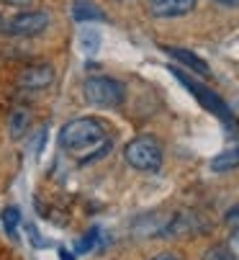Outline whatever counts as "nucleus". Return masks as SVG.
<instances>
[{"label": "nucleus", "mask_w": 239, "mask_h": 260, "mask_svg": "<svg viewBox=\"0 0 239 260\" xmlns=\"http://www.w3.org/2000/svg\"><path fill=\"white\" fill-rule=\"evenodd\" d=\"M28 126H31V114H28L26 108H13L11 116H8V132H11V137L13 139L23 137L28 132Z\"/></svg>", "instance_id": "11"}, {"label": "nucleus", "mask_w": 239, "mask_h": 260, "mask_svg": "<svg viewBox=\"0 0 239 260\" xmlns=\"http://www.w3.org/2000/svg\"><path fill=\"white\" fill-rule=\"evenodd\" d=\"M121 3H124V0H121Z\"/></svg>", "instance_id": "23"}, {"label": "nucleus", "mask_w": 239, "mask_h": 260, "mask_svg": "<svg viewBox=\"0 0 239 260\" xmlns=\"http://www.w3.org/2000/svg\"><path fill=\"white\" fill-rule=\"evenodd\" d=\"M211 3H216L221 8H239V0H211Z\"/></svg>", "instance_id": "17"}, {"label": "nucleus", "mask_w": 239, "mask_h": 260, "mask_svg": "<svg viewBox=\"0 0 239 260\" xmlns=\"http://www.w3.org/2000/svg\"><path fill=\"white\" fill-rule=\"evenodd\" d=\"M147 6L157 18H180L195 8V0H147Z\"/></svg>", "instance_id": "6"}, {"label": "nucleus", "mask_w": 239, "mask_h": 260, "mask_svg": "<svg viewBox=\"0 0 239 260\" xmlns=\"http://www.w3.org/2000/svg\"><path fill=\"white\" fill-rule=\"evenodd\" d=\"M239 168V144L236 147H229V150L219 152L214 160H211V170L214 173H231Z\"/></svg>", "instance_id": "10"}, {"label": "nucleus", "mask_w": 239, "mask_h": 260, "mask_svg": "<svg viewBox=\"0 0 239 260\" xmlns=\"http://www.w3.org/2000/svg\"><path fill=\"white\" fill-rule=\"evenodd\" d=\"M83 95L90 106H98V108H116L121 106L124 98H126V90L124 85L113 80V78H106V75H93L83 83Z\"/></svg>", "instance_id": "3"}, {"label": "nucleus", "mask_w": 239, "mask_h": 260, "mask_svg": "<svg viewBox=\"0 0 239 260\" xmlns=\"http://www.w3.org/2000/svg\"><path fill=\"white\" fill-rule=\"evenodd\" d=\"M0 221H3V230L11 237H18V224H21V209L18 206H6L3 214H0Z\"/></svg>", "instance_id": "14"}, {"label": "nucleus", "mask_w": 239, "mask_h": 260, "mask_svg": "<svg viewBox=\"0 0 239 260\" xmlns=\"http://www.w3.org/2000/svg\"><path fill=\"white\" fill-rule=\"evenodd\" d=\"M229 242H231L234 247H239V224H236V227H231V235H229Z\"/></svg>", "instance_id": "18"}, {"label": "nucleus", "mask_w": 239, "mask_h": 260, "mask_svg": "<svg viewBox=\"0 0 239 260\" xmlns=\"http://www.w3.org/2000/svg\"><path fill=\"white\" fill-rule=\"evenodd\" d=\"M95 235H98L95 230H93V232H88V235H85V240L77 245V252H88V250L93 247V242H95Z\"/></svg>", "instance_id": "15"}, {"label": "nucleus", "mask_w": 239, "mask_h": 260, "mask_svg": "<svg viewBox=\"0 0 239 260\" xmlns=\"http://www.w3.org/2000/svg\"><path fill=\"white\" fill-rule=\"evenodd\" d=\"M124 160L139 170V173H159L165 160L162 144H159L154 137H134L126 147H124Z\"/></svg>", "instance_id": "2"}, {"label": "nucleus", "mask_w": 239, "mask_h": 260, "mask_svg": "<svg viewBox=\"0 0 239 260\" xmlns=\"http://www.w3.org/2000/svg\"><path fill=\"white\" fill-rule=\"evenodd\" d=\"M3 3H8V6H18V8H26V6L33 3V0H3Z\"/></svg>", "instance_id": "20"}, {"label": "nucleus", "mask_w": 239, "mask_h": 260, "mask_svg": "<svg viewBox=\"0 0 239 260\" xmlns=\"http://www.w3.org/2000/svg\"><path fill=\"white\" fill-rule=\"evenodd\" d=\"M72 18L77 23H88V21H106V13L90 3V0H75L72 3Z\"/></svg>", "instance_id": "9"}, {"label": "nucleus", "mask_w": 239, "mask_h": 260, "mask_svg": "<svg viewBox=\"0 0 239 260\" xmlns=\"http://www.w3.org/2000/svg\"><path fill=\"white\" fill-rule=\"evenodd\" d=\"M226 224H229V227H236V224H239V206L229 209V214H226Z\"/></svg>", "instance_id": "16"}, {"label": "nucleus", "mask_w": 239, "mask_h": 260, "mask_svg": "<svg viewBox=\"0 0 239 260\" xmlns=\"http://www.w3.org/2000/svg\"><path fill=\"white\" fill-rule=\"evenodd\" d=\"M54 80V67L52 64H31L21 72L18 78V85L26 88V90H44L49 88Z\"/></svg>", "instance_id": "5"}, {"label": "nucleus", "mask_w": 239, "mask_h": 260, "mask_svg": "<svg viewBox=\"0 0 239 260\" xmlns=\"http://www.w3.org/2000/svg\"><path fill=\"white\" fill-rule=\"evenodd\" d=\"M62 257H64V260H70V252H64V250H62Z\"/></svg>", "instance_id": "22"}, {"label": "nucleus", "mask_w": 239, "mask_h": 260, "mask_svg": "<svg viewBox=\"0 0 239 260\" xmlns=\"http://www.w3.org/2000/svg\"><path fill=\"white\" fill-rule=\"evenodd\" d=\"M152 260H180L175 252H159V255H154Z\"/></svg>", "instance_id": "19"}, {"label": "nucleus", "mask_w": 239, "mask_h": 260, "mask_svg": "<svg viewBox=\"0 0 239 260\" xmlns=\"http://www.w3.org/2000/svg\"><path fill=\"white\" fill-rule=\"evenodd\" d=\"M100 44H103V36L98 28H90V26L80 28V49L85 54H95L100 49Z\"/></svg>", "instance_id": "12"}, {"label": "nucleus", "mask_w": 239, "mask_h": 260, "mask_svg": "<svg viewBox=\"0 0 239 260\" xmlns=\"http://www.w3.org/2000/svg\"><path fill=\"white\" fill-rule=\"evenodd\" d=\"M165 52L170 54V57H175L180 64H185V67H190L193 72H198V75H209V64L201 59V57H195L193 52H188V49H180V47H165Z\"/></svg>", "instance_id": "8"}, {"label": "nucleus", "mask_w": 239, "mask_h": 260, "mask_svg": "<svg viewBox=\"0 0 239 260\" xmlns=\"http://www.w3.org/2000/svg\"><path fill=\"white\" fill-rule=\"evenodd\" d=\"M203 260H239V247H234L229 240L219 242V245H211L206 250Z\"/></svg>", "instance_id": "13"}, {"label": "nucleus", "mask_w": 239, "mask_h": 260, "mask_svg": "<svg viewBox=\"0 0 239 260\" xmlns=\"http://www.w3.org/2000/svg\"><path fill=\"white\" fill-rule=\"evenodd\" d=\"M170 70H173L175 75H178V80H180V83H185V85H188V88H190V90H193V93H195L198 98H201V101H203V103H206V106H209L211 111H216V114H221V116L226 114V108H224V103H221V101H219V98H216V95H214V93L209 90V88H203V85H198V83H193V80H190L188 75H183V72H180L178 67H170Z\"/></svg>", "instance_id": "7"}, {"label": "nucleus", "mask_w": 239, "mask_h": 260, "mask_svg": "<svg viewBox=\"0 0 239 260\" xmlns=\"http://www.w3.org/2000/svg\"><path fill=\"white\" fill-rule=\"evenodd\" d=\"M3 26H6V21H3V16H0V31H3Z\"/></svg>", "instance_id": "21"}, {"label": "nucleus", "mask_w": 239, "mask_h": 260, "mask_svg": "<svg viewBox=\"0 0 239 260\" xmlns=\"http://www.w3.org/2000/svg\"><path fill=\"white\" fill-rule=\"evenodd\" d=\"M52 23V16L47 11H23V13H16L13 18L6 21L3 31L8 36H36L47 31Z\"/></svg>", "instance_id": "4"}, {"label": "nucleus", "mask_w": 239, "mask_h": 260, "mask_svg": "<svg viewBox=\"0 0 239 260\" xmlns=\"http://www.w3.org/2000/svg\"><path fill=\"white\" fill-rule=\"evenodd\" d=\"M59 147L72 155L88 152V160H90V157L106 155V150H111V132L100 119L80 116V119L67 121L59 129Z\"/></svg>", "instance_id": "1"}]
</instances>
